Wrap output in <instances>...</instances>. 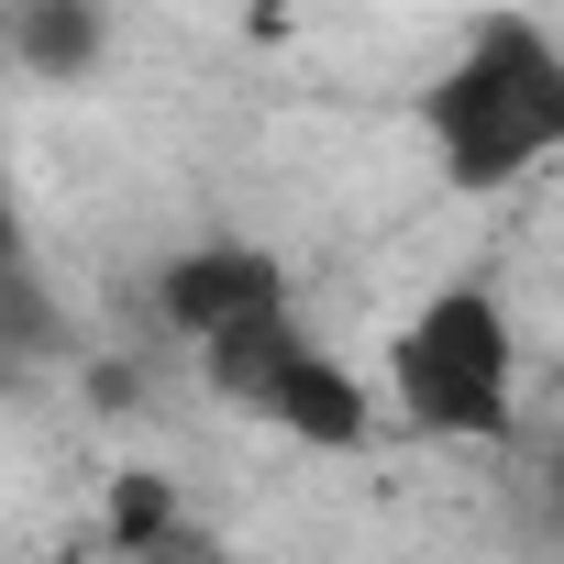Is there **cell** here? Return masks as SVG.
Instances as JSON below:
<instances>
[{
  "label": "cell",
  "mask_w": 564,
  "mask_h": 564,
  "mask_svg": "<svg viewBox=\"0 0 564 564\" xmlns=\"http://www.w3.org/2000/svg\"><path fill=\"white\" fill-rule=\"evenodd\" d=\"M421 133H432L443 188H465V199L520 188L531 166L564 155V45H553L531 12H487V23L465 34V56L432 78Z\"/></svg>",
  "instance_id": "cell-1"
},
{
  "label": "cell",
  "mask_w": 564,
  "mask_h": 564,
  "mask_svg": "<svg viewBox=\"0 0 564 564\" xmlns=\"http://www.w3.org/2000/svg\"><path fill=\"white\" fill-rule=\"evenodd\" d=\"M509 311L487 289H432L399 344H388V388L399 421L432 443H520V399H509Z\"/></svg>",
  "instance_id": "cell-2"
},
{
  "label": "cell",
  "mask_w": 564,
  "mask_h": 564,
  "mask_svg": "<svg viewBox=\"0 0 564 564\" xmlns=\"http://www.w3.org/2000/svg\"><path fill=\"white\" fill-rule=\"evenodd\" d=\"M199 377H210L232 410H254L265 432L311 443V454H366V443H377V399H366V377L333 366V355L311 344L300 311H265V322L221 333V344L199 355Z\"/></svg>",
  "instance_id": "cell-3"
},
{
  "label": "cell",
  "mask_w": 564,
  "mask_h": 564,
  "mask_svg": "<svg viewBox=\"0 0 564 564\" xmlns=\"http://www.w3.org/2000/svg\"><path fill=\"white\" fill-rule=\"evenodd\" d=\"M289 311V265H276L265 243H188L155 265V333H177L188 355H210L221 333Z\"/></svg>",
  "instance_id": "cell-4"
},
{
  "label": "cell",
  "mask_w": 564,
  "mask_h": 564,
  "mask_svg": "<svg viewBox=\"0 0 564 564\" xmlns=\"http://www.w3.org/2000/svg\"><path fill=\"white\" fill-rule=\"evenodd\" d=\"M111 553L122 564H221V542L188 520L166 476H111Z\"/></svg>",
  "instance_id": "cell-5"
},
{
  "label": "cell",
  "mask_w": 564,
  "mask_h": 564,
  "mask_svg": "<svg viewBox=\"0 0 564 564\" xmlns=\"http://www.w3.org/2000/svg\"><path fill=\"white\" fill-rule=\"evenodd\" d=\"M111 45V12L100 0H12V56L34 78H89Z\"/></svg>",
  "instance_id": "cell-6"
},
{
  "label": "cell",
  "mask_w": 564,
  "mask_h": 564,
  "mask_svg": "<svg viewBox=\"0 0 564 564\" xmlns=\"http://www.w3.org/2000/svg\"><path fill=\"white\" fill-rule=\"evenodd\" d=\"M12 344H23V355L56 344V311H45V289H34V265H12Z\"/></svg>",
  "instance_id": "cell-7"
}]
</instances>
